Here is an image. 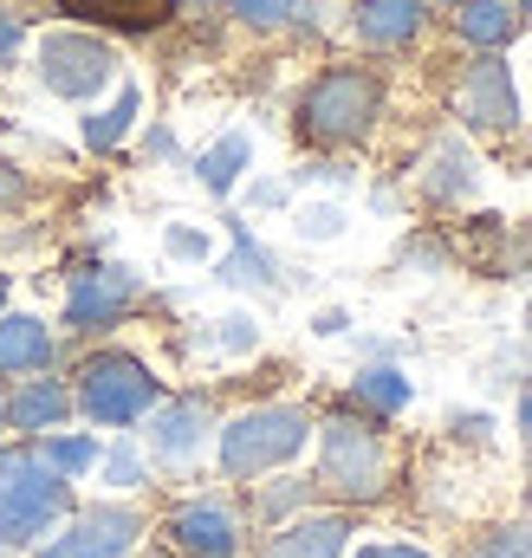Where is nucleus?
<instances>
[{"label":"nucleus","instance_id":"nucleus-1","mask_svg":"<svg viewBox=\"0 0 532 558\" xmlns=\"http://www.w3.org/2000/svg\"><path fill=\"white\" fill-rule=\"evenodd\" d=\"M312 487L331 494L344 513L390 500V487H397V448H390L384 422L358 416V410H338V416L318 422V468H312Z\"/></svg>","mask_w":532,"mask_h":558},{"label":"nucleus","instance_id":"nucleus-2","mask_svg":"<svg viewBox=\"0 0 532 558\" xmlns=\"http://www.w3.org/2000/svg\"><path fill=\"white\" fill-rule=\"evenodd\" d=\"M312 435H318V422L305 403H254L215 428V461L228 481H266V474L292 468Z\"/></svg>","mask_w":532,"mask_h":558},{"label":"nucleus","instance_id":"nucleus-3","mask_svg":"<svg viewBox=\"0 0 532 558\" xmlns=\"http://www.w3.org/2000/svg\"><path fill=\"white\" fill-rule=\"evenodd\" d=\"M72 481L52 474L33 448H13L0 468V553H26L46 546L65 520H72Z\"/></svg>","mask_w":532,"mask_h":558},{"label":"nucleus","instance_id":"nucleus-4","mask_svg":"<svg viewBox=\"0 0 532 558\" xmlns=\"http://www.w3.org/2000/svg\"><path fill=\"white\" fill-rule=\"evenodd\" d=\"M384 118V78L364 65H331L305 85L299 98V137L318 149H351L377 131Z\"/></svg>","mask_w":532,"mask_h":558},{"label":"nucleus","instance_id":"nucleus-5","mask_svg":"<svg viewBox=\"0 0 532 558\" xmlns=\"http://www.w3.org/2000/svg\"><path fill=\"white\" fill-rule=\"evenodd\" d=\"M162 403V377L136 357V351H92L78 364V384H72V410L98 428H124L149 422V410Z\"/></svg>","mask_w":532,"mask_h":558},{"label":"nucleus","instance_id":"nucleus-6","mask_svg":"<svg viewBox=\"0 0 532 558\" xmlns=\"http://www.w3.org/2000/svg\"><path fill=\"white\" fill-rule=\"evenodd\" d=\"M149 533V520L131 500H98V507H72V520L33 546V558H131Z\"/></svg>","mask_w":532,"mask_h":558},{"label":"nucleus","instance_id":"nucleus-7","mask_svg":"<svg viewBox=\"0 0 532 558\" xmlns=\"http://www.w3.org/2000/svg\"><path fill=\"white\" fill-rule=\"evenodd\" d=\"M143 299V274L124 260H98V267H78L65 286V331L72 338H105L131 318V305Z\"/></svg>","mask_w":532,"mask_h":558},{"label":"nucleus","instance_id":"nucleus-8","mask_svg":"<svg viewBox=\"0 0 532 558\" xmlns=\"http://www.w3.org/2000/svg\"><path fill=\"white\" fill-rule=\"evenodd\" d=\"M118 78V52L92 33H46L39 39V85L65 105H92Z\"/></svg>","mask_w":532,"mask_h":558},{"label":"nucleus","instance_id":"nucleus-9","mask_svg":"<svg viewBox=\"0 0 532 558\" xmlns=\"http://www.w3.org/2000/svg\"><path fill=\"white\" fill-rule=\"evenodd\" d=\"M162 539H169V558H241V546H247V520H241L234 500L195 494V500L169 507Z\"/></svg>","mask_w":532,"mask_h":558},{"label":"nucleus","instance_id":"nucleus-10","mask_svg":"<svg viewBox=\"0 0 532 558\" xmlns=\"http://www.w3.org/2000/svg\"><path fill=\"white\" fill-rule=\"evenodd\" d=\"M455 111H461V124L481 131V137H513V131H520V85H513V65H507L500 52H481V59L461 72V85H455Z\"/></svg>","mask_w":532,"mask_h":558},{"label":"nucleus","instance_id":"nucleus-11","mask_svg":"<svg viewBox=\"0 0 532 558\" xmlns=\"http://www.w3.org/2000/svg\"><path fill=\"white\" fill-rule=\"evenodd\" d=\"M215 410H208V397H162L156 410H149V468H162V474H189L195 461H202V448L215 441Z\"/></svg>","mask_w":532,"mask_h":558},{"label":"nucleus","instance_id":"nucleus-12","mask_svg":"<svg viewBox=\"0 0 532 558\" xmlns=\"http://www.w3.org/2000/svg\"><path fill=\"white\" fill-rule=\"evenodd\" d=\"M351 513L344 507H325V513H299L286 526H273L261 539L254 558H351Z\"/></svg>","mask_w":532,"mask_h":558},{"label":"nucleus","instance_id":"nucleus-13","mask_svg":"<svg viewBox=\"0 0 532 558\" xmlns=\"http://www.w3.org/2000/svg\"><path fill=\"white\" fill-rule=\"evenodd\" d=\"M52 357H59V338H52V325L46 318H33V312H0V377H46L52 371Z\"/></svg>","mask_w":532,"mask_h":558},{"label":"nucleus","instance_id":"nucleus-14","mask_svg":"<svg viewBox=\"0 0 532 558\" xmlns=\"http://www.w3.org/2000/svg\"><path fill=\"white\" fill-rule=\"evenodd\" d=\"M65 422H72V384H65V377H26V384L7 397V428H20L26 441L59 435Z\"/></svg>","mask_w":532,"mask_h":558},{"label":"nucleus","instance_id":"nucleus-15","mask_svg":"<svg viewBox=\"0 0 532 558\" xmlns=\"http://www.w3.org/2000/svg\"><path fill=\"white\" fill-rule=\"evenodd\" d=\"M474 189H481V162L468 156L461 137H442L435 156H428V169H422V195L435 208H461V202H474Z\"/></svg>","mask_w":532,"mask_h":558},{"label":"nucleus","instance_id":"nucleus-16","mask_svg":"<svg viewBox=\"0 0 532 558\" xmlns=\"http://www.w3.org/2000/svg\"><path fill=\"white\" fill-rule=\"evenodd\" d=\"M228 254H221V267L215 279L221 286H234V292H279V260H273V247L254 241V228L247 221H228Z\"/></svg>","mask_w":532,"mask_h":558},{"label":"nucleus","instance_id":"nucleus-17","mask_svg":"<svg viewBox=\"0 0 532 558\" xmlns=\"http://www.w3.org/2000/svg\"><path fill=\"white\" fill-rule=\"evenodd\" d=\"M409 371H397V364H364L358 377H351V390H344V410H358V416L371 422H390L409 410Z\"/></svg>","mask_w":532,"mask_h":558},{"label":"nucleus","instance_id":"nucleus-18","mask_svg":"<svg viewBox=\"0 0 532 558\" xmlns=\"http://www.w3.org/2000/svg\"><path fill=\"white\" fill-rule=\"evenodd\" d=\"M422 7L428 0H358V39L377 52H397L422 33V20H428Z\"/></svg>","mask_w":532,"mask_h":558},{"label":"nucleus","instance_id":"nucleus-19","mask_svg":"<svg viewBox=\"0 0 532 558\" xmlns=\"http://www.w3.org/2000/svg\"><path fill=\"white\" fill-rule=\"evenodd\" d=\"M247 169H254V137H247V131H228V137H215L195 156V182H202L208 195H234Z\"/></svg>","mask_w":532,"mask_h":558},{"label":"nucleus","instance_id":"nucleus-20","mask_svg":"<svg viewBox=\"0 0 532 558\" xmlns=\"http://www.w3.org/2000/svg\"><path fill=\"white\" fill-rule=\"evenodd\" d=\"M455 33L481 52H500L520 33V7L513 0H455Z\"/></svg>","mask_w":532,"mask_h":558},{"label":"nucleus","instance_id":"nucleus-21","mask_svg":"<svg viewBox=\"0 0 532 558\" xmlns=\"http://www.w3.org/2000/svg\"><path fill=\"white\" fill-rule=\"evenodd\" d=\"M65 13L78 20H98V26H118V33H156L182 0H59Z\"/></svg>","mask_w":532,"mask_h":558},{"label":"nucleus","instance_id":"nucleus-22","mask_svg":"<svg viewBox=\"0 0 532 558\" xmlns=\"http://www.w3.org/2000/svg\"><path fill=\"white\" fill-rule=\"evenodd\" d=\"M52 474H65V481H85V474H98V454H105V441L92 435V428H59V435H39V441H26Z\"/></svg>","mask_w":532,"mask_h":558},{"label":"nucleus","instance_id":"nucleus-23","mask_svg":"<svg viewBox=\"0 0 532 558\" xmlns=\"http://www.w3.org/2000/svg\"><path fill=\"white\" fill-rule=\"evenodd\" d=\"M312 500H318V487H312L305 474H279V481H254V500H247V513H254L266 533H273V526H286V520L312 513Z\"/></svg>","mask_w":532,"mask_h":558},{"label":"nucleus","instance_id":"nucleus-24","mask_svg":"<svg viewBox=\"0 0 532 558\" xmlns=\"http://www.w3.org/2000/svg\"><path fill=\"white\" fill-rule=\"evenodd\" d=\"M136 118H143V92H136V85H118V98H111L105 111H92V118L78 124V137H85V149L105 156V149H118V143L136 131Z\"/></svg>","mask_w":532,"mask_h":558},{"label":"nucleus","instance_id":"nucleus-25","mask_svg":"<svg viewBox=\"0 0 532 558\" xmlns=\"http://www.w3.org/2000/svg\"><path fill=\"white\" fill-rule=\"evenodd\" d=\"M98 481H105L111 494H136V487L149 481V454L136 448L131 435H118V441H105V454H98Z\"/></svg>","mask_w":532,"mask_h":558},{"label":"nucleus","instance_id":"nucleus-26","mask_svg":"<svg viewBox=\"0 0 532 558\" xmlns=\"http://www.w3.org/2000/svg\"><path fill=\"white\" fill-rule=\"evenodd\" d=\"M461 558H532V520H507V526L474 533Z\"/></svg>","mask_w":532,"mask_h":558},{"label":"nucleus","instance_id":"nucleus-27","mask_svg":"<svg viewBox=\"0 0 532 558\" xmlns=\"http://www.w3.org/2000/svg\"><path fill=\"white\" fill-rule=\"evenodd\" d=\"M351 228V215H344V202H305L299 215H292V234L299 241H312V247H325V241H338Z\"/></svg>","mask_w":532,"mask_h":558},{"label":"nucleus","instance_id":"nucleus-28","mask_svg":"<svg viewBox=\"0 0 532 558\" xmlns=\"http://www.w3.org/2000/svg\"><path fill=\"white\" fill-rule=\"evenodd\" d=\"M215 351H228V357H247V351H261V318L254 312H228V318H215Z\"/></svg>","mask_w":532,"mask_h":558},{"label":"nucleus","instance_id":"nucleus-29","mask_svg":"<svg viewBox=\"0 0 532 558\" xmlns=\"http://www.w3.org/2000/svg\"><path fill=\"white\" fill-rule=\"evenodd\" d=\"M162 254L202 267V260H215V241H208V228H182V221H169V228H162Z\"/></svg>","mask_w":532,"mask_h":558},{"label":"nucleus","instance_id":"nucleus-30","mask_svg":"<svg viewBox=\"0 0 532 558\" xmlns=\"http://www.w3.org/2000/svg\"><path fill=\"white\" fill-rule=\"evenodd\" d=\"M247 26H286V20H299L305 13V0H228Z\"/></svg>","mask_w":532,"mask_h":558},{"label":"nucleus","instance_id":"nucleus-31","mask_svg":"<svg viewBox=\"0 0 532 558\" xmlns=\"http://www.w3.org/2000/svg\"><path fill=\"white\" fill-rule=\"evenodd\" d=\"M20 39H26V26H20V13H7V7H0V72H7L13 59H20Z\"/></svg>","mask_w":532,"mask_h":558},{"label":"nucleus","instance_id":"nucleus-32","mask_svg":"<svg viewBox=\"0 0 532 558\" xmlns=\"http://www.w3.org/2000/svg\"><path fill=\"white\" fill-rule=\"evenodd\" d=\"M351 558H435V553H422V546H409V539H377V546H358Z\"/></svg>","mask_w":532,"mask_h":558},{"label":"nucleus","instance_id":"nucleus-33","mask_svg":"<svg viewBox=\"0 0 532 558\" xmlns=\"http://www.w3.org/2000/svg\"><path fill=\"white\" fill-rule=\"evenodd\" d=\"M312 331H318V338H344V331H351V312H344V305H325V312L312 318Z\"/></svg>","mask_w":532,"mask_h":558},{"label":"nucleus","instance_id":"nucleus-34","mask_svg":"<svg viewBox=\"0 0 532 558\" xmlns=\"http://www.w3.org/2000/svg\"><path fill=\"white\" fill-rule=\"evenodd\" d=\"M520 448H527V500H532V384L520 390Z\"/></svg>","mask_w":532,"mask_h":558},{"label":"nucleus","instance_id":"nucleus-35","mask_svg":"<svg viewBox=\"0 0 532 558\" xmlns=\"http://www.w3.org/2000/svg\"><path fill=\"white\" fill-rule=\"evenodd\" d=\"M448 428H455V435H468V441H494V422H487V416H455Z\"/></svg>","mask_w":532,"mask_h":558},{"label":"nucleus","instance_id":"nucleus-36","mask_svg":"<svg viewBox=\"0 0 532 558\" xmlns=\"http://www.w3.org/2000/svg\"><path fill=\"white\" fill-rule=\"evenodd\" d=\"M286 202V182H254V208H279Z\"/></svg>","mask_w":532,"mask_h":558},{"label":"nucleus","instance_id":"nucleus-37","mask_svg":"<svg viewBox=\"0 0 532 558\" xmlns=\"http://www.w3.org/2000/svg\"><path fill=\"white\" fill-rule=\"evenodd\" d=\"M149 156H176V137L169 131H149Z\"/></svg>","mask_w":532,"mask_h":558},{"label":"nucleus","instance_id":"nucleus-38","mask_svg":"<svg viewBox=\"0 0 532 558\" xmlns=\"http://www.w3.org/2000/svg\"><path fill=\"white\" fill-rule=\"evenodd\" d=\"M7 292H13V279L0 274V312H7Z\"/></svg>","mask_w":532,"mask_h":558},{"label":"nucleus","instance_id":"nucleus-39","mask_svg":"<svg viewBox=\"0 0 532 558\" xmlns=\"http://www.w3.org/2000/svg\"><path fill=\"white\" fill-rule=\"evenodd\" d=\"M527 338H532V299H527Z\"/></svg>","mask_w":532,"mask_h":558},{"label":"nucleus","instance_id":"nucleus-40","mask_svg":"<svg viewBox=\"0 0 532 558\" xmlns=\"http://www.w3.org/2000/svg\"><path fill=\"white\" fill-rule=\"evenodd\" d=\"M0 428H7V397H0Z\"/></svg>","mask_w":532,"mask_h":558},{"label":"nucleus","instance_id":"nucleus-41","mask_svg":"<svg viewBox=\"0 0 532 558\" xmlns=\"http://www.w3.org/2000/svg\"><path fill=\"white\" fill-rule=\"evenodd\" d=\"M7 454H13V448H0V468H7Z\"/></svg>","mask_w":532,"mask_h":558},{"label":"nucleus","instance_id":"nucleus-42","mask_svg":"<svg viewBox=\"0 0 532 558\" xmlns=\"http://www.w3.org/2000/svg\"><path fill=\"white\" fill-rule=\"evenodd\" d=\"M0 558H13V553H0Z\"/></svg>","mask_w":532,"mask_h":558}]
</instances>
